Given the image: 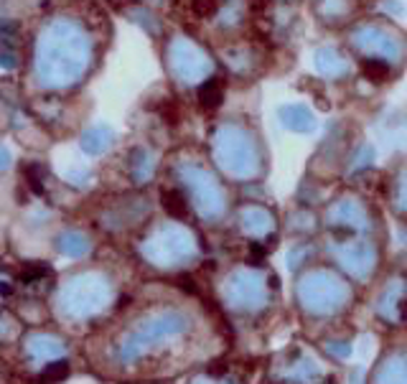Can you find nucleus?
I'll list each match as a JSON object with an SVG mask.
<instances>
[{"label":"nucleus","mask_w":407,"mask_h":384,"mask_svg":"<svg viewBox=\"0 0 407 384\" xmlns=\"http://www.w3.org/2000/svg\"><path fill=\"white\" fill-rule=\"evenodd\" d=\"M189 328H191V320L181 313V310L156 313L153 318L138 323L128 336L122 338L120 349H117V359L122 364H135V361H140L143 356L151 354V351L161 349L163 343L189 333Z\"/></svg>","instance_id":"f257e3e1"},{"label":"nucleus","mask_w":407,"mask_h":384,"mask_svg":"<svg viewBox=\"0 0 407 384\" xmlns=\"http://www.w3.org/2000/svg\"><path fill=\"white\" fill-rule=\"evenodd\" d=\"M107 298H110V290L102 283H97L94 278H81L69 283V288L61 293V308L71 318H87L105 305Z\"/></svg>","instance_id":"f03ea898"},{"label":"nucleus","mask_w":407,"mask_h":384,"mask_svg":"<svg viewBox=\"0 0 407 384\" xmlns=\"http://www.w3.org/2000/svg\"><path fill=\"white\" fill-rule=\"evenodd\" d=\"M354 46L359 49L361 54L372 59H379V61H387V64H395L402 56V46L395 36H390L379 26H361V29L354 31Z\"/></svg>","instance_id":"7ed1b4c3"},{"label":"nucleus","mask_w":407,"mask_h":384,"mask_svg":"<svg viewBox=\"0 0 407 384\" xmlns=\"http://www.w3.org/2000/svg\"><path fill=\"white\" fill-rule=\"evenodd\" d=\"M26 349H29V356L34 361H51L64 354V343L49 336V333H36L26 341Z\"/></svg>","instance_id":"20e7f679"},{"label":"nucleus","mask_w":407,"mask_h":384,"mask_svg":"<svg viewBox=\"0 0 407 384\" xmlns=\"http://www.w3.org/2000/svg\"><path fill=\"white\" fill-rule=\"evenodd\" d=\"M316 64H318L321 74L326 76H341L343 71H346V61H343L333 49H321V51L316 54Z\"/></svg>","instance_id":"39448f33"},{"label":"nucleus","mask_w":407,"mask_h":384,"mask_svg":"<svg viewBox=\"0 0 407 384\" xmlns=\"http://www.w3.org/2000/svg\"><path fill=\"white\" fill-rule=\"evenodd\" d=\"M224 99V82L221 79H209L204 82L201 89H199V102H201L204 110H216Z\"/></svg>","instance_id":"423d86ee"},{"label":"nucleus","mask_w":407,"mask_h":384,"mask_svg":"<svg viewBox=\"0 0 407 384\" xmlns=\"http://www.w3.org/2000/svg\"><path fill=\"white\" fill-rule=\"evenodd\" d=\"M163 209L169 211L171 216H176V219H184V216L189 214V204H186L184 191H179V188L163 191Z\"/></svg>","instance_id":"0eeeda50"},{"label":"nucleus","mask_w":407,"mask_h":384,"mask_svg":"<svg viewBox=\"0 0 407 384\" xmlns=\"http://www.w3.org/2000/svg\"><path fill=\"white\" fill-rule=\"evenodd\" d=\"M283 120L291 125L293 130H311L313 128V117L306 107H288L283 112Z\"/></svg>","instance_id":"6e6552de"},{"label":"nucleus","mask_w":407,"mask_h":384,"mask_svg":"<svg viewBox=\"0 0 407 384\" xmlns=\"http://www.w3.org/2000/svg\"><path fill=\"white\" fill-rule=\"evenodd\" d=\"M69 374V364L64 359H51L46 361V367L41 372V379L44 382H59V379H64Z\"/></svg>","instance_id":"1a4fd4ad"},{"label":"nucleus","mask_w":407,"mask_h":384,"mask_svg":"<svg viewBox=\"0 0 407 384\" xmlns=\"http://www.w3.org/2000/svg\"><path fill=\"white\" fill-rule=\"evenodd\" d=\"M366 79H372V82H384V76H387V61H379V59H372V61H364L361 66Z\"/></svg>","instance_id":"9d476101"},{"label":"nucleus","mask_w":407,"mask_h":384,"mask_svg":"<svg viewBox=\"0 0 407 384\" xmlns=\"http://www.w3.org/2000/svg\"><path fill=\"white\" fill-rule=\"evenodd\" d=\"M216 6H219V0H196V3H194V11H196L199 16H211V13L216 11Z\"/></svg>","instance_id":"9b49d317"},{"label":"nucleus","mask_w":407,"mask_h":384,"mask_svg":"<svg viewBox=\"0 0 407 384\" xmlns=\"http://www.w3.org/2000/svg\"><path fill=\"white\" fill-rule=\"evenodd\" d=\"M402 191H405V193H407V173H405V176H402Z\"/></svg>","instance_id":"f8f14e48"}]
</instances>
